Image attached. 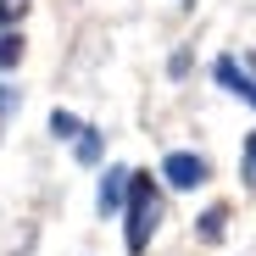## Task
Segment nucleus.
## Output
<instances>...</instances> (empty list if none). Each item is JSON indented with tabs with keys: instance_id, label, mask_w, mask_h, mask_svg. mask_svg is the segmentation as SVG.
<instances>
[{
	"instance_id": "1",
	"label": "nucleus",
	"mask_w": 256,
	"mask_h": 256,
	"mask_svg": "<svg viewBox=\"0 0 256 256\" xmlns=\"http://www.w3.org/2000/svg\"><path fill=\"white\" fill-rule=\"evenodd\" d=\"M122 206H128V250L140 256V250L150 245V234H156V218H162V206H156V190H150V178H140V173L128 178V200H122Z\"/></svg>"
},
{
	"instance_id": "2",
	"label": "nucleus",
	"mask_w": 256,
	"mask_h": 256,
	"mask_svg": "<svg viewBox=\"0 0 256 256\" xmlns=\"http://www.w3.org/2000/svg\"><path fill=\"white\" fill-rule=\"evenodd\" d=\"M162 178L173 184V190H195V184H206V162L195 150H173V156L162 162Z\"/></svg>"
},
{
	"instance_id": "3",
	"label": "nucleus",
	"mask_w": 256,
	"mask_h": 256,
	"mask_svg": "<svg viewBox=\"0 0 256 256\" xmlns=\"http://www.w3.org/2000/svg\"><path fill=\"white\" fill-rule=\"evenodd\" d=\"M128 167H106L100 173V190H95V206H100V218H112V212H122V200H128Z\"/></svg>"
},
{
	"instance_id": "4",
	"label": "nucleus",
	"mask_w": 256,
	"mask_h": 256,
	"mask_svg": "<svg viewBox=\"0 0 256 256\" xmlns=\"http://www.w3.org/2000/svg\"><path fill=\"white\" fill-rule=\"evenodd\" d=\"M218 84H223L228 95H240L245 106H256V84L240 72V62H234V56H218Z\"/></svg>"
},
{
	"instance_id": "5",
	"label": "nucleus",
	"mask_w": 256,
	"mask_h": 256,
	"mask_svg": "<svg viewBox=\"0 0 256 256\" xmlns=\"http://www.w3.org/2000/svg\"><path fill=\"white\" fill-rule=\"evenodd\" d=\"M72 145H78V162H84V167H95V162H100V128H84Z\"/></svg>"
},
{
	"instance_id": "6",
	"label": "nucleus",
	"mask_w": 256,
	"mask_h": 256,
	"mask_svg": "<svg viewBox=\"0 0 256 256\" xmlns=\"http://www.w3.org/2000/svg\"><path fill=\"white\" fill-rule=\"evenodd\" d=\"M50 134H56V140H78V134H84V122H78L72 112L56 106V112H50Z\"/></svg>"
},
{
	"instance_id": "7",
	"label": "nucleus",
	"mask_w": 256,
	"mask_h": 256,
	"mask_svg": "<svg viewBox=\"0 0 256 256\" xmlns=\"http://www.w3.org/2000/svg\"><path fill=\"white\" fill-rule=\"evenodd\" d=\"M22 62V34H0V72Z\"/></svg>"
},
{
	"instance_id": "8",
	"label": "nucleus",
	"mask_w": 256,
	"mask_h": 256,
	"mask_svg": "<svg viewBox=\"0 0 256 256\" xmlns=\"http://www.w3.org/2000/svg\"><path fill=\"white\" fill-rule=\"evenodd\" d=\"M223 223H228V212H223V206H212L206 218H200V234H206V240H223Z\"/></svg>"
},
{
	"instance_id": "9",
	"label": "nucleus",
	"mask_w": 256,
	"mask_h": 256,
	"mask_svg": "<svg viewBox=\"0 0 256 256\" xmlns=\"http://www.w3.org/2000/svg\"><path fill=\"white\" fill-rule=\"evenodd\" d=\"M240 173H245V178H256V134L245 140V162H240Z\"/></svg>"
},
{
	"instance_id": "10",
	"label": "nucleus",
	"mask_w": 256,
	"mask_h": 256,
	"mask_svg": "<svg viewBox=\"0 0 256 256\" xmlns=\"http://www.w3.org/2000/svg\"><path fill=\"white\" fill-rule=\"evenodd\" d=\"M12 112H17V90H6V84H0V122H6Z\"/></svg>"
}]
</instances>
